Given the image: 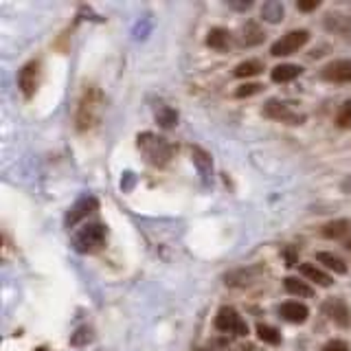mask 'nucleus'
<instances>
[{
  "label": "nucleus",
  "instance_id": "obj_15",
  "mask_svg": "<svg viewBox=\"0 0 351 351\" xmlns=\"http://www.w3.org/2000/svg\"><path fill=\"white\" fill-rule=\"evenodd\" d=\"M303 73L301 66H296V64H279V66H274L270 77H272V82L274 84H288L292 80H296Z\"/></svg>",
  "mask_w": 351,
  "mask_h": 351
},
{
  "label": "nucleus",
  "instance_id": "obj_19",
  "mask_svg": "<svg viewBox=\"0 0 351 351\" xmlns=\"http://www.w3.org/2000/svg\"><path fill=\"white\" fill-rule=\"evenodd\" d=\"M283 3H279V0H268V3H263L261 7V18L270 22V25H279V22L283 20Z\"/></svg>",
  "mask_w": 351,
  "mask_h": 351
},
{
  "label": "nucleus",
  "instance_id": "obj_18",
  "mask_svg": "<svg viewBox=\"0 0 351 351\" xmlns=\"http://www.w3.org/2000/svg\"><path fill=\"white\" fill-rule=\"evenodd\" d=\"M263 42V31L257 22H246L244 27H241V44L244 47H257V44Z\"/></svg>",
  "mask_w": 351,
  "mask_h": 351
},
{
  "label": "nucleus",
  "instance_id": "obj_9",
  "mask_svg": "<svg viewBox=\"0 0 351 351\" xmlns=\"http://www.w3.org/2000/svg\"><path fill=\"white\" fill-rule=\"evenodd\" d=\"M321 77L332 84H349L351 82V60H334L321 71Z\"/></svg>",
  "mask_w": 351,
  "mask_h": 351
},
{
  "label": "nucleus",
  "instance_id": "obj_29",
  "mask_svg": "<svg viewBox=\"0 0 351 351\" xmlns=\"http://www.w3.org/2000/svg\"><path fill=\"white\" fill-rule=\"evenodd\" d=\"M321 351H349V345L345 340H329Z\"/></svg>",
  "mask_w": 351,
  "mask_h": 351
},
{
  "label": "nucleus",
  "instance_id": "obj_21",
  "mask_svg": "<svg viewBox=\"0 0 351 351\" xmlns=\"http://www.w3.org/2000/svg\"><path fill=\"white\" fill-rule=\"evenodd\" d=\"M283 285H285V290H288L290 294H294V296H314V288H312V285H307L303 279L285 277Z\"/></svg>",
  "mask_w": 351,
  "mask_h": 351
},
{
  "label": "nucleus",
  "instance_id": "obj_5",
  "mask_svg": "<svg viewBox=\"0 0 351 351\" xmlns=\"http://www.w3.org/2000/svg\"><path fill=\"white\" fill-rule=\"evenodd\" d=\"M213 325H215L217 332H224V334H235V336L248 334V327L244 323V318H241L233 307H219Z\"/></svg>",
  "mask_w": 351,
  "mask_h": 351
},
{
  "label": "nucleus",
  "instance_id": "obj_26",
  "mask_svg": "<svg viewBox=\"0 0 351 351\" xmlns=\"http://www.w3.org/2000/svg\"><path fill=\"white\" fill-rule=\"evenodd\" d=\"M191 152H193V160L197 162V167H200L202 176L211 173V158H208V154L202 152V149H197V147H193Z\"/></svg>",
  "mask_w": 351,
  "mask_h": 351
},
{
  "label": "nucleus",
  "instance_id": "obj_11",
  "mask_svg": "<svg viewBox=\"0 0 351 351\" xmlns=\"http://www.w3.org/2000/svg\"><path fill=\"white\" fill-rule=\"evenodd\" d=\"M325 29L329 33H336V36H340L343 40L351 42V20L345 16V14H340V11H334V14H327L325 18Z\"/></svg>",
  "mask_w": 351,
  "mask_h": 351
},
{
  "label": "nucleus",
  "instance_id": "obj_7",
  "mask_svg": "<svg viewBox=\"0 0 351 351\" xmlns=\"http://www.w3.org/2000/svg\"><path fill=\"white\" fill-rule=\"evenodd\" d=\"M263 117L270 121H279V123H288V125H299L303 121L301 114H296L288 104L279 101V99H268V101L263 104Z\"/></svg>",
  "mask_w": 351,
  "mask_h": 351
},
{
  "label": "nucleus",
  "instance_id": "obj_1",
  "mask_svg": "<svg viewBox=\"0 0 351 351\" xmlns=\"http://www.w3.org/2000/svg\"><path fill=\"white\" fill-rule=\"evenodd\" d=\"M101 108H104V95L99 88L88 86L82 93L80 106H77V114H75V125L80 132L93 130L99 123V117H101Z\"/></svg>",
  "mask_w": 351,
  "mask_h": 351
},
{
  "label": "nucleus",
  "instance_id": "obj_3",
  "mask_svg": "<svg viewBox=\"0 0 351 351\" xmlns=\"http://www.w3.org/2000/svg\"><path fill=\"white\" fill-rule=\"evenodd\" d=\"M106 237H108V228L101 222H90L75 233L73 246L77 252H86V255H90V252H97L106 246Z\"/></svg>",
  "mask_w": 351,
  "mask_h": 351
},
{
  "label": "nucleus",
  "instance_id": "obj_6",
  "mask_svg": "<svg viewBox=\"0 0 351 351\" xmlns=\"http://www.w3.org/2000/svg\"><path fill=\"white\" fill-rule=\"evenodd\" d=\"M40 77H42V64L40 60H31L20 69L18 73V88L20 93L25 95L27 99H31L36 95L38 86H40Z\"/></svg>",
  "mask_w": 351,
  "mask_h": 351
},
{
  "label": "nucleus",
  "instance_id": "obj_10",
  "mask_svg": "<svg viewBox=\"0 0 351 351\" xmlns=\"http://www.w3.org/2000/svg\"><path fill=\"white\" fill-rule=\"evenodd\" d=\"M99 208V200L93 195H86V197H80L73 208H69V215H66V226H75V224H80L82 219L86 215H90L93 211H97Z\"/></svg>",
  "mask_w": 351,
  "mask_h": 351
},
{
  "label": "nucleus",
  "instance_id": "obj_16",
  "mask_svg": "<svg viewBox=\"0 0 351 351\" xmlns=\"http://www.w3.org/2000/svg\"><path fill=\"white\" fill-rule=\"evenodd\" d=\"M230 33L222 27H215L208 31V36H206V47L208 49H213V51H228L230 49Z\"/></svg>",
  "mask_w": 351,
  "mask_h": 351
},
{
  "label": "nucleus",
  "instance_id": "obj_24",
  "mask_svg": "<svg viewBox=\"0 0 351 351\" xmlns=\"http://www.w3.org/2000/svg\"><path fill=\"white\" fill-rule=\"evenodd\" d=\"M156 119H158V125L160 128H173L176 123H178V112H176L173 108H167V106H162L160 110H158V114H156Z\"/></svg>",
  "mask_w": 351,
  "mask_h": 351
},
{
  "label": "nucleus",
  "instance_id": "obj_22",
  "mask_svg": "<svg viewBox=\"0 0 351 351\" xmlns=\"http://www.w3.org/2000/svg\"><path fill=\"white\" fill-rule=\"evenodd\" d=\"M316 259L321 261L325 268H329V270L336 272V274H345L347 272V263L340 259V257L332 255V252H318Z\"/></svg>",
  "mask_w": 351,
  "mask_h": 351
},
{
  "label": "nucleus",
  "instance_id": "obj_27",
  "mask_svg": "<svg viewBox=\"0 0 351 351\" xmlns=\"http://www.w3.org/2000/svg\"><path fill=\"white\" fill-rule=\"evenodd\" d=\"M263 90V86L261 84H244V86H239L237 90H235V97L241 99V97H252V95H257Z\"/></svg>",
  "mask_w": 351,
  "mask_h": 351
},
{
  "label": "nucleus",
  "instance_id": "obj_33",
  "mask_svg": "<svg viewBox=\"0 0 351 351\" xmlns=\"http://www.w3.org/2000/svg\"><path fill=\"white\" fill-rule=\"evenodd\" d=\"M36 351H49V349H47V347H38Z\"/></svg>",
  "mask_w": 351,
  "mask_h": 351
},
{
  "label": "nucleus",
  "instance_id": "obj_30",
  "mask_svg": "<svg viewBox=\"0 0 351 351\" xmlns=\"http://www.w3.org/2000/svg\"><path fill=\"white\" fill-rule=\"evenodd\" d=\"M252 7L250 0H246V3H230V9H237V11H248Z\"/></svg>",
  "mask_w": 351,
  "mask_h": 351
},
{
  "label": "nucleus",
  "instance_id": "obj_28",
  "mask_svg": "<svg viewBox=\"0 0 351 351\" xmlns=\"http://www.w3.org/2000/svg\"><path fill=\"white\" fill-rule=\"evenodd\" d=\"M318 7H321L318 0H299V3H296V9L303 11V14H310V11H314Z\"/></svg>",
  "mask_w": 351,
  "mask_h": 351
},
{
  "label": "nucleus",
  "instance_id": "obj_13",
  "mask_svg": "<svg viewBox=\"0 0 351 351\" xmlns=\"http://www.w3.org/2000/svg\"><path fill=\"white\" fill-rule=\"evenodd\" d=\"M261 272L259 266L255 268H244V270H233V272H228L226 277H224V283L230 285V288H244V285L252 283L257 279V274Z\"/></svg>",
  "mask_w": 351,
  "mask_h": 351
},
{
  "label": "nucleus",
  "instance_id": "obj_17",
  "mask_svg": "<svg viewBox=\"0 0 351 351\" xmlns=\"http://www.w3.org/2000/svg\"><path fill=\"white\" fill-rule=\"evenodd\" d=\"M321 233L327 239H345L351 235V222L349 219H334V222H327L323 226Z\"/></svg>",
  "mask_w": 351,
  "mask_h": 351
},
{
  "label": "nucleus",
  "instance_id": "obj_12",
  "mask_svg": "<svg viewBox=\"0 0 351 351\" xmlns=\"http://www.w3.org/2000/svg\"><path fill=\"white\" fill-rule=\"evenodd\" d=\"M279 314H281L288 323L301 325V323L307 321V316H310V310H307V305H303L301 301H285V303H281V307H279Z\"/></svg>",
  "mask_w": 351,
  "mask_h": 351
},
{
  "label": "nucleus",
  "instance_id": "obj_32",
  "mask_svg": "<svg viewBox=\"0 0 351 351\" xmlns=\"http://www.w3.org/2000/svg\"><path fill=\"white\" fill-rule=\"evenodd\" d=\"M343 191L351 193V173H349V178H347V180H343Z\"/></svg>",
  "mask_w": 351,
  "mask_h": 351
},
{
  "label": "nucleus",
  "instance_id": "obj_2",
  "mask_svg": "<svg viewBox=\"0 0 351 351\" xmlns=\"http://www.w3.org/2000/svg\"><path fill=\"white\" fill-rule=\"evenodd\" d=\"M136 145L143 154V158H145L149 165H154V167H165L173 154L169 141L152 134V132H143V134H138Z\"/></svg>",
  "mask_w": 351,
  "mask_h": 351
},
{
  "label": "nucleus",
  "instance_id": "obj_8",
  "mask_svg": "<svg viewBox=\"0 0 351 351\" xmlns=\"http://www.w3.org/2000/svg\"><path fill=\"white\" fill-rule=\"evenodd\" d=\"M321 310L329 321H334L336 325H340V327L351 325V310L343 299H327L321 305Z\"/></svg>",
  "mask_w": 351,
  "mask_h": 351
},
{
  "label": "nucleus",
  "instance_id": "obj_25",
  "mask_svg": "<svg viewBox=\"0 0 351 351\" xmlns=\"http://www.w3.org/2000/svg\"><path fill=\"white\" fill-rule=\"evenodd\" d=\"M336 128H340V130L351 128V99L340 106V110L336 112Z\"/></svg>",
  "mask_w": 351,
  "mask_h": 351
},
{
  "label": "nucleus",
  "instance_id": "obj_4",
  "mask_svg": "<svg viewBox=\"0 0 351 351\" xmlns=\"http://www.w3.org/2000/svg\"><path fill=\"white\" fill-rule=\"evenodd\" d=\"M307 42H310V33L305 29L288 31L270 47V55H274V58H285V55H292L299 49H303Z\"/></svg>",
  "mask_w": 351,
  "mask_h": 351
},
{
  "label": "nucleus",
  "instance_id": "obj_23",
  "mask_svg": "<svg viewBox=\"0 0 351 351\" xmlns=\"http://www.w3.org/2000/svg\"><path fill=\"white\" fill-rule=\"evenodd\" d=\"M257 338L261 340V343H268V345H279L281 343V334H279V329H274L270 325H257Z\"/></svg>",
  "mask_w": 351,
  "mask_h": 351
},
{
  "label": "nucleus",
  "instance_id": "obj_20",
  "mask_svg": "<svg viewBox=\"0 0 351 351\" xmlns=\"http://www.w3.org/2000/svg\"><path fill=\"white\" fill-rule=\"evenodd\" d=\"M263 71V64L259 60H246L235 66L233 75L237 77V80H246V77H255Z\"/></svg>",
  "mask_w": 351,
  "mask_h": 351
},
{
  "label": "nucleus",
  "instance_id": "obj_14",
  "mask_svg": "<svg viewBox=\"0 0 351 351\" xmlns=\"http://www.w3.org/2000/svg\"><path fill=\"white\" fill-rule=\"evenodd\" d=\"M299 272L303 274L305 279H310L314 285H321V288H329V285L334 283V279L329 277L327 272H323L321 268H316L314 263H301V266H299Z\"/></svg>",
  "mask_w": 351,
  "mask_h": 351
},
{
  "label": "nucleus",
  "instance_id": "obj_31",
  "mask_svg": "<svg viewBox=\"0 0 351 351\" xmlns=\"http://www.w3.org/2000/svg\"><path fill=\"white\" fill-rule=\"evenodd\" d=\"M285 259H288V261H285V263H288V266H294L296 259H299V255H296L294 250H285Z\"/></svg>",
  "mask_w": 351,
  "mask_h": 351
}]
</instances>
